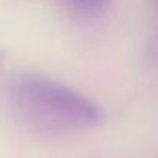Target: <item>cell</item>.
I'll list each match as a JSON object with an SVG mask.
<instances>
[{
  "instance_id": "7a4b0ae2",
  "label": "cell",
  "mask_w": 158,
  "mask_h": 158,
  "mask_svg": "<svg viewBox=\"0 0 158 158\" xmlns=\"http://www.w3.org/2000/svg\"><path fill=\"white\" fill-rule=\"evenodd\" d=\"M68 3L80 8V9H97L100 8L106 0H66Z\"/></svg>"
},
{
  "instance_id": "3957f363",
  "label": "cell",
  "mask_w": 158,
  "mask_h": 158,
  "mask_svg": "<svg viewBox=\"0 0 158 158\" xmlns=\"http://www.w3.org/2000/svg\"><path fill=\"white\" fill-rule=\"evenodd\" d=\"M2 57H3V55H2V52H0V60H2Z\"/></svg>"
},
{
  "instance_id": "6da1fadb",
  "label": "cell",
  "mask_w": 158,
  "mask_h": 158,
  "mask_svg": "<svg viewBox=\"0 0 158 158\" xmlns=\"http://www.w3.org/2000/svg\"><path fill=\"white\" fill-rule=\"evenodd\" d=\"M15 117L42 134H74L100 123L102 110L72 88L40 74H19L8 85Z\"/></svg>"
}]
</instances>
